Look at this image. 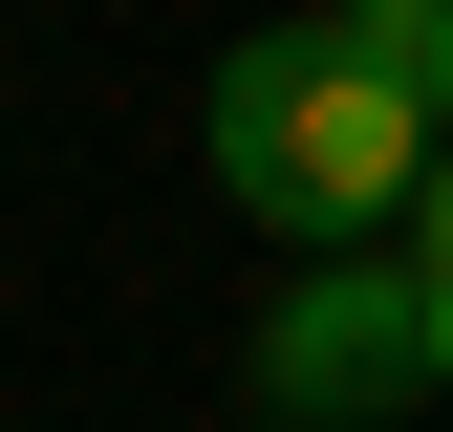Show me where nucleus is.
<instances>
[{
	"instance_id": "4",
	"label": "nucleus",
	"mask_w": 453,
	"mask_h": 432,
	"mask_svg": "<svg viewBox=\"0 0 453 432\" xmlns=\"http://www.w3.org/2000/svg\"><path fill=\"white\" fill-rule=\"evenodd\" d=\"M411 259H432V390H453V130H432V174H411Z\"/></svg>"
},
{
	"instance_id": "2",
	"label": "nucleus",
	"mask_w": 453,
	"mask_h": 432,
	"mask_svg": "<svg viewBox=\"0 0 453 432\" xmlns=\"http://www.w3.org/2000/svg\"><path fill=\"white\" fill-rule=\"evenodd\" d=\"M238 390L280 432H346V411H411L432 390V259L411 238H303V282L259 303V367Z\"/></svg>"
},
{
	"instance_id": "1",
	"label": "nucleus",
	"mask_w": 453,
	"mask_h": 432,
	"mask_svg": "<svg viewBox=\"0 0 453 432\" xmlns=\"http://www.w3.org/2000/svg\"><path fill=\"white\" fill-rule=\"evenodd\" d=\"M216 195L259 216V238H388L411 216V174H432V87L388 66V43H346V22H259L238 66H216Z\"/></svg>"
},
{
	"instance_id": "3",
	"label": "nucleus",
	"mask_w": 453,
	"mask_h": 432,
	"mask_svg": "<svg viewBox=\"0 0 453 432\" xmlns=\"http://www.w3.org/2000/svg\"><path fill=\"white\" fill-rule=\"evenodd\" d=\"M324 22H346V43H388V66L432 87V130H453V0H324Z\"/></svg>"
}]
</instances>
